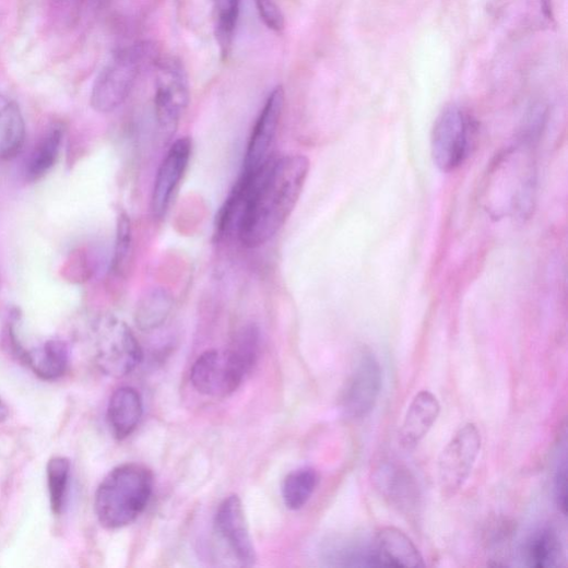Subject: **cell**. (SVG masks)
Listing matches in <instances>:
<instances>
[{
    "label": "cell",
    "instance_id": "cell-1",
    "mask_svg": "<svg viewBox=\"0 0 568 568\" xmlns=\"http://www.w3.org/2000/svg\"><path fill=\"white\" fill-rule=\"evenodd\" d=\"M310 171L304 155L271 158L251 177L250 191L238 230V239L246 248L268 244L294 212Z\"/></svg>",
    "mask_w": 568,
    "mask_h": 568
},
{
    "label": "cell",
    "instance_id": "cell-2",
    "mask_svg": "<svg viewBox=\"0 0 568 568\" xmlns=\"http://www.w3.org/2000/svg\"><path fill=\"white\" fill-rule=\"evenodd\" d=\"M260 342L259 328L248 324L235 334L226 350L203 352L191 368L193 388L211 398L234 394L257 365Z\"/></svg>",
    "mask_w": 568,
    "mask_h": 568
},
{
    "label": "cell",
    "instance_id": "cell-3",
    "mask_svg": "<svg viewBox=\"0 0 568 568\" xmlns=\"http://www.w3.org/2000/svg\"><path fill=\"white\" fill-rule=\"evenodd\" d=\"M154 489L152 471L141 464L115 468L95 495V512L102 526L118 530L133 523L146 510Z\"/></svg>",
    "mask_w": 568,
    "mask_h": 568
},
{
    "label": "cell",
    "instance_id": "cell-4",
    "mask_svg": "<svg viewBox=\"0 0 568 568\" xmlns=\"http://www.w3.org/2000/svg\"><path fill=\"white\" fill-rule=\"evenodd\" d=\"M155 49L139 43L117 51L103 68L92 91V107L108 114L120 107L130 95L142 70L154 59Z\"/></svg>",
    "mask_w": 568,
    "mask_h": 568
},
{
    "label": "cell",
    "instance_id": "cell-5",
    "mask_svg": "<svg viewBox=\"0 0 568 568\" xmlns=\"http://www.w3.org/2000/svg\"><path fill=\"white\" fill-rule=\"evenodd\" d=\"M473 126L469 115L458 106L445 108L433 130L431 149L436 165L445 173L458 169L468 158Z\"/></svg>",
    "mask_w": 568,
    "mask_h": 568
},
{
    "label": "cell",
    "instance_id": "cell-6",
    "mask_svg": "<svg viewBox=\"0 0 568 568\" xmlns=\"http://www.w3.org/2000/svg\"><path fill=\"white\" fill-rule=\"evenodd\" d=\"M190 99L188 79L176 58L159 61L156 75L155 116L161 130L171 137Z\"/></svg>",
    "mask_w": 568,
    "mask_h": 568
},
{
    "label": "cell",
    "instance_id": "cell-7",
    "mask_svg": "<svg viewBox=\"0 0 568 568\" xmlns=\"http://www.w3.org/2000/svg\"><path fill=\"white\" fill-rule=\"evenodd\" d=\"M382 389V370L372 351L363 348L352 366L341 397L348 418H363L375 409Z\"/></svg>",
    "mask_w": 568,
    "mask_h": 568
},
{
    "label": "cell",
    "instance_id": "cell-8",
    "mask_svg": "<svg viewBox=\"0 0 568 568\" xmlns=\"http://www.w3.org/2000/svg\"><path fill=\"white\" fill-rule=\"evenodd\" d=\"M482 448V438L474 423H466L443 449L438 463L442 494L454 496L465 484Z\"/></svg>",
    "mask_w": 568,
    "mask_h": 568
},
{
    "label": "cell",
    "instance_id": "cell-9",
    "mask_svg": "<svg viewBox=\"0 0 568 568\" xmlns=\"http://www.w3.org/2000/svg\"><path fill=\"white\" fill-rule=\"evenodd\" d=\"M95 363L106 376L122 378L141 363L142 351L134 334L125 323L109 322L98 331Z\"/></svg>",
    "mask_w": 568,
    "mask_h": 568
},
{
    "label": "cell",
    "instance_id": "cell-10",
    "mask_svg": "<svg viewBox=\"0 0 568 568\" xmlns=\"http://www.w3.org/2000/svg\"><path fill=\"white\" fill-rule=\"evenodd\" d=\"M284 106V92L281 86L269 95L248 142L244 158L242 174L261 169L272 157L271 150L277 133Z\"/></svg>",
    "mask_w": 568,
    "mask_h": 568
},
{
    "label": "cell",
    "instance_id": "cell-11",
    "mask_svg": "<svg viewBox=\"0 0 568 568\" xmlns=\"http://www.w3.org/2000/svg\"><path fill=\"white\" fill-rule=\"evenodd\" d=\"M192 142L189 137L177 139L163 159L156 175L152 193V213L162 220L173 201L174 194L189 166Z\"/></svg>",
    "mask_w": 568,
    "mask_h": 568
},
{
    "label": "cell",
    "instance_id": "cell-12",
    "mask_svg": "<svg viewBox=\"0 0 568 568\" xmlns=\"http://www.w3.org/2000/svg\"><path fill=\"white\" fill-rule=\"evenodd\" d=\"M215 530L241 566L251 567L257 555L248 529L244 506L238 495H230L220 506Z\"/></svg>",
    "mask_w": 568,
    "mask_h": 568
},
{
    "label": "cell",
    "instance_id": "cell-13",
    "mask_svg": "<svg viewBox=\"0 0 568 568\" xmlns=\"http://www.w3.org/2000/svg\"><path fill=\"white\" fill-rule=\"evenodd\" d=\"M374 482L383 499L399 512L411 514L421 504V489L414 474L403 464L388 461L378 466Z\"/></svg>",
    "mask_w": 568,
    "mask_h": 568
},
{
    "label": "cell",
    "instance_id": "cell-14",
    "mask_svg": "<svg viewBox=\"0 0 568 568\" xmlns=\"http://www.w3.org/2000/svg\"><path fill=\"white\" fill-rule=\"evenodd\" d=\"M368 565L382 567H425L424 558L413 541L397 528L377 533L368 548Z\"/></svg>",
    "mask_w": 568,
    "mask_h": 568
},
{
    "label": "cell",
    "instance_id": "cell-15",
    "mask_svg": "<svg viewBox=\"0 0 568 568\" xmlns=\"http://www.w3.org/2000/svg\"><path fill=\"white\" fill-rule=\"evenodd\" d=\"M441 411L437 397L430 391H421L412 400L404 416L400 443L406 450L414 449L433 429Z\"/></svg>",
    "mask_w": 568,
    "mask_h": 568
},
{
    "label": "cell",
    "instance_id": "cell-16",
    "mask_svg": "<svg viewBox=\"0 0 568 568\" xmlns=\"http://www.w3.org/2000/svg\"><path fill=\"white\" fill-rule=\"evenodd\" d=\"M144 405L140 393L130 387H122L111 395L107 421L114 438L123 441L130 437L141 419Z\"/></svg>",
    "mask_w": 568,
    "mask_h": 568
},
{
    "label": "cell",
    "instance_id": "cell-17",
    "mask_svg": "<svg viewBox=\"0 0 568 568\" xmlns=\"http://www.w3.org/2000/svg\"><path fill=\"white\" fill-rule=\"evenodd\" d=\"M19 357L44 381H55L62 377L69 364L68 345L60 340H49L29 351L23 348Z\"/></svg>",
    "mask_w": 568,
    "mask_h": 568
},
{
    "label": "cell",
    "instance_id": "cell-18",
    "mask_svg": "<svg viewBox=\"0 0 568 568\" xmlns=\"http://www.w3.org/2000/svg\"><path fill=\"white\" fill-rule=\"evenodd\" d=\"M26 125L17 103L0 94V162L17 157L25 145Z\"/></svg>",
    "mask_w": 568,
    "mask_h": 568
},
{
    "label": "cell",
    "instance_id": "cell-19",
    "mask_svg": "<svg viewBox=\"0 0 568 568\" xmlns=\"http://www.w3.org/2000/svg\"><path fill=\"white\" fill-rule=\"evenodd\" d=\"M174 308V298L170 292L165 288H154L149 291L139 300L134 321L139 330L151 332L161 328Z\"/></svg>",
    "mask_w": 568,
    "mask_h": 568
},
{
    "label": "cell",
    "instance_id": "cell-20",
    "mask_svg": "<svg viewBox=\"0 0 568 568\" xmlns=\"http://www.w3.org/2000/svg\"><path fill=\"white\" fill-rule=\"evenodd\" d=\"M63 140V128L52 125L35 146L26 163V177L37 181L55 166Z\"/></svg>",
    "mask_w": 568,
    "mask_h": 568
},
{
    "label": "cell",
    "instance_id": "cell-21",
    "mask_svg": "<svg viewBox=\"0 0 568 568\" xmlns=\"http://www.w3.org/2000/svg\"><path fill=\"white\" fill-rule=\"evenodd\" d=\"M524 554L530 567H557L563 559L561 541L553 529H543L529 540Z\"/></svg>",
    "mask_w": 568,
    "mask_h": 568
},
{
    "label": "cell",
    "instance_id": "cell-22",
    "mask_svg": "<svg viewBox=\"0 0 568 568\" xmlns=\"http://www.w3.org/2000/svg\"><path fill=\"white\" fill-rule=\"evenodd\" d=\"M319 481V474L312 468L292 472L282 485L284 505L294 511L303 509L310 501Z\"/></svg>",
    "mask_w": 568,
    "mask_h": 568
},
{
    "label": "cell",
    "instance_id": "cell-23",
    "mask_svg": "<svg viewBox=\"0 0 568 568\" xmlns=\"http://www.w3.org/2000/svg\"><path fill=\"white\" fill-rule=\"evenodd\" d=\"M240 7L241 0H215V32L224 57L233 48Z\"/></svg>",
    "mask_w": 568,
    "mask_h": 568
},
{
    "label": "cell",
    "instance_id": "cell-24",
    "mask_svg": "<svg viewBox=\"0 0 568 568\" xmlns=\"http://www.w3.org/2000/svg\"><path fill=\"white\" fill-rule=\"evenodd\" d=\"M70 462L62 457H55L47 464V483L50 508L55 516H60L64 508Z\"/></svg>",
    "mask_w": 568,
    "mask_h": 568
},
{
    "label": "cell",
    "instance_id": "cell-25",
    "mask_svg": "<svg viewBox=\"0 0 568 568\" xmlns=\"http://www.w3.org/2000/svg\"><path fill=\"white\" fill-rule=\"evenodd\" d=\"M132 250V227L129 216L121 212L117 220L115 251L113 270L117 274H123L130 261Z\"/></svg>",
    "mask_w": 568,
    "mask_h": 568
},
{
    "label": "cell",
    "instance_id": "cell-26",
    "mask_svg": "<svg viewBox=\"0 0 568 568\" xmlns=\"http://www.w3.org/2000/svg\"><path fill=\"white\" fill-rule=\"evenodd\" d=\"M256 5L261 21L274 32H280L284 27V16L273 0H256Z\"/></svg>",
    "mask_w": 568,
    "mask_h": 568
},
{
    "label": "cell",
    "instance_id": "cell-27",
    "mask_svg": "<svg viewBox=\"0 0 568 568\" xmlns=\"http://www.w3.org/2000/svg\"><path fill=\"white\" fill-rule=\"evenodd\" d=\"M555 500L558 510L564 517L567 514V464L564 459L555 475Z\"/></svg>",
    "mask_w": 568,
    "mask_h": 568
},
{
    "label": "cell",
    "instance_id": "cell-28",
    "mask_svg": "<svg viewBox=\"0 0 568 568\" xmlns=\"http://www.w3.org/2000/svg\"><path fill=\"white\" fill-rule=\"evenodd\" d=\"M10 416V409L7 403L0 399V423L5 422Z\"/></svg>",
    "mask_w": 568,
    "mask_h": 568
}]
</instances>
